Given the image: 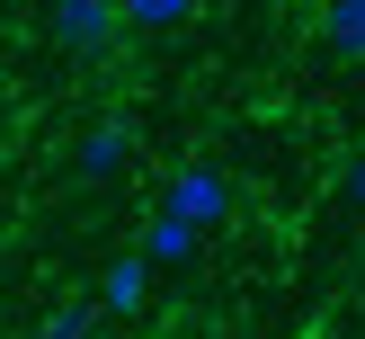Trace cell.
Masks as SVG:
<instances>
[{"label": "cell", "instance_id": "cell-1", "mask_svg": "<svg viewBox=\"0 0 365 339\" xmlns=\"http://www.w3.org/2000/svg\"><path fill=\"white\" fill-rule=\"evenodd\" d=\"M170 214H187L196 232H214V223H232V178L214 170V161H187V170H170V196H160Z\"/></svg>", "mask_w": 365, "mask_h": 339}, {"label": "cell", "instance_id": "cell-2", "mask_svg": "<svg viewBox=\"0 0 365 339\" xmlns=\"http://www.w3.org/2000/svg\"><path fill=\"white\" fill-rule=\"evenodd\" d=\"M116 18H125V0H53L45 27H53L63 54H107L116 45Z\"/></svg>", "mask_w": 365, "mask_h": 339}, {"label": "cell", "instance_id": "cell-4", "mask_svg": "<svg viewBox=\"0 0 365 339\" xmlns=\"http://www.w3.org/2000/svg\"><path fill=\"white\" fill-rule=\"evenodd\" d=\"M143 295H152V259H143V250H134V259H107V277H98V313H107V321H134Z\"/></svg>", "mask_w": 365, "mask_h": 339}, {"label": "cell", "instance_id": "cell-11", "mask_svg": "<svg viewBox=\"0 0 365 339\" xmlns=\"http://www.w3.org/2000/svg\"><path fill=\"white\" fill-rule=\"evenodd\" d=\"M356 268H365V250H356Z\"/></svg>", "mask_w": 365, "mask_h": 339}, {"label": "cell", "instance_id": "cell-9", "mask_svg": "<svg viewBox=\"0 0 365 339\" xmlns=\"http://www.w3.org/2000/svg\"><path fill=\"white\" fill-rule=\"evenodd\" d=\"M339 196L365 214V152H348V161H339Z\"/></svg>", "mask_w": 365, "mask_h": 339}, {"label": "cell", "instance_id": "cell-3", "mask_svg": "<svg viewBox=\"0 0 365 339\" xmlns=\"http://www.w3.org/2000/svg\"><path fill=\"white\" fill-rule=\"evenodd\" d=\"M125 161H134V125L98 116V125H89V134H81V152H71V170H81V178H116Z\"/></svg>", "mask_w": 365, "mask_h": 339}, {"label": "cell", "instance_id": "cell-7", "mask_svg": "<svg viewBox=\"0 0 365 339\" xmlns=\"http://www.w3.org/2000/svg\"><path fill=\"white\" fill-rule=\"evenodd\" d=\"M36 339H98V303H63V313H45Z\"/></svg>", "mask_w": 365, "mask_h": 339}, {"label": "cell", "instance_id": "cell-6", "mask_svg": "<svg viewBox=\"0 0 365 339\" xmlns=\"http://www.w3.org/2000/svg\"><path fill=\"white\" fill-rule=\"evenodd\" d=\"M321 45H330V63H365V0L321 9Z\"/></svg>", "mask_w": 365, "mask_h": 339}, {"label": "cell", "instance_id": "cell-8", "mask_svg": "<svg viewBox=\"0 0 365 339\" xmlns=\"http://www.w3.org/2000/svg\"><path fill=\"white\" fill-rule=\"evenodd\" d=\"M178 18H196V0H125V27H178Z\"/></svg>", "mask_w": 365, "mask_h": 339}, {"label": "cell", "instance_id": "cell-5", "mask_svg": "<svg viewBox=\"0 0 365 339\" xmlns=\"http://www.w3.org/2000/svg\"><path fill=\"white\" fill-rule=\"evenodd\" d=\"M143 259H152V268H187V259H196V223L160 206L152 223H143Z\"/></svg>", "mask_w": 365, "mask_h": 339}, {"label": "cell", "instance_id": "cell-10", "mask_svg": "<svg viewBox=\"0 0 365 339\" xmlns=\"http://www.w3.org/2000/svg\"><path fill=\"white\" fill-rule=\"evenodd\" d=\"M321 9H348V0H321Z\"/></svg>", "mask_w": 365, "mask_h": 339}]
</instances>
